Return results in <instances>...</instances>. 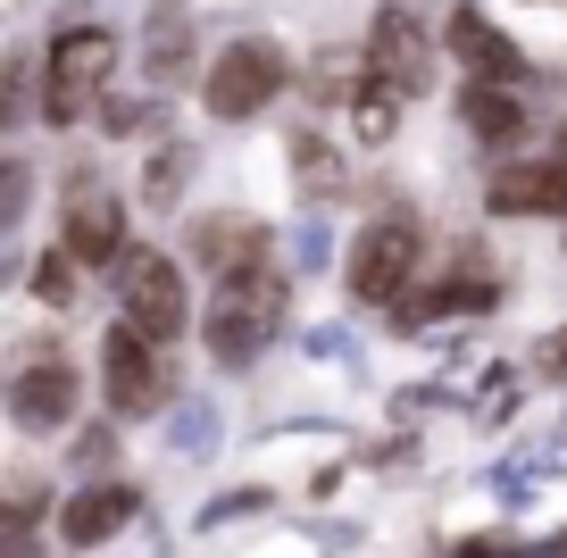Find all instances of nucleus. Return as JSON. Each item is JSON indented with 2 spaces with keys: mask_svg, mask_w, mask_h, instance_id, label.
I'll return each mask as SVG.
<instances>
[{
  "mask_svg": "<svg viewBox=\"0 0 567 558\" xmlns=\"http://www.w3.org/2000/svg\"><path fill=\"white\" fill-rule=\"evenodd\" d=\"M284 326V276L276 267H259V276H234V283H217V300H209V317H200V333H209V350L217 359H259L267 350V333Z\"/></svg>",
  "mask_w": 567,
  "mask_h": 558,
  "instance_id": "f257e3e1",
  "label": "nucleus"
},
{
  "mask_svg": "<svg viewBox=\"0 0 567 558\" xmlns=\"http://www.w3.org/2000/svg\"><path fill=\"white\" fill-rule=\"evenodd\" d=\"M109 68H117V34L109 25H68V34L51 42V117L68 125V117H84L92 101H101V84H109Z\"/></svg>",
  "mask_w": 567,
  "mask_h": 558,
  "instance_id": "f03ea898",
  "label": "nucleus"
},
{
  "mask_svg": "<svg viewBox=\"0 0 567 558\" xmlns=\"http://www.w3.org/2000/svg\"><path fill=\"white\" fill-rule=\"evenodd\" d=\"M276 92H284V51H276V42H234V51H217L200 101H209V117L234 125V117H259Z\"/></svg>",
  "mask_w": 567,
  "mask_h": 558,
  "instance_id": "7ed1b4c3",
  "label": "nucleus"
},
{
  "mask_svg": "<svg viewBox=\"0 0 567 558\" xmlns=\"http://www.w3.org/2000/svg\"><path fill=\"white\" fill-rule=\"evenodd\" d=\"M117 300H125V326L151 333V342H167V333H184V276L159 259V250H134V259L117 267Z\"/></svg>",
  "mask_w": 567,
  "mask_h": 558,
  "instance_id": "20e7f679",
  "label": "nucleus"
},
{
  "mask_svg": "<svg viewBox=\"0 0 567 558\" xmlns=\"http://www.w3.org/2000/svg\"><path fill=\"white\" fill-rule=\"evenodd\" d=\"M101 384H109V409H117V417L159 409V401H167V359H159V342H151V333H134V326H117V333L101 342Z\"/></svg>",
  "mask_w": 567,
  "mask_h": 558,
  "instance_id": "39448f33",
  "label": "nucleus"
},
{
  "mask_svg": "<svg viewBox=\"0 0 567 558\" xmlns=\"http://www.w3.org/2000/svg\"><path fill=\"white\" fill-rule=\"evenodd\" d=\"M409 267H417V226H409V217H375V226L359 234V250H351V292L375 300V309H392Z\"/></svg>",
  "mask_w": 567,
  "mask_h": 558,
  "instance_id": "423d86ee",
  "label": "nucleus"
},
{
  "mask_svg": "<svg viewBox=\"0 0 567 558\" xmlns=\"http://www.w3.org/2000/svg\"><path fill=\"white\" fill-rule=\"evenodd\" d=\"M425 68H434V51H425L417 18H409V9H384L375 34H368V92L409 101V92H425Z\"/></svg>",
  "mask_w": 567,
  "mask_h": 558,
  "instance_id": "0eeeda50",
  "label": "nucleus"
},
{
  "mask_svg": "<svg viewBox=\"0 0 567 558\" xmlns=\"http://www.w3.org/2000/svg\"><path fill=\"white\" fill-rule=\"evenodd\" d=\"M9 417H18L25 434H59V425L75 417V375H68V359L25 350V366L9 375Z\"/></svg>",
  "mask_w": 567,
  "mask_h": 558,
  "instance_id": "6e6552de",
  "label": "nucleus"
},
{
  "mask_svg": "<svg viewBox=\"0 0 567 558\" xmlns=\"http://www.w3.org/2000/svg\"><path fill=\"white\" fill-rule=\"evenodd\" d=\"M193 250H200V267H209L217 283L259 276V267H267V226H250V217H200Z\"/></svg>",
  "mask_w": 567,
  "mask_h": 558,
  "instance_id": "1a4fd4ad",
  "label": "nucleus"
},
{
  "mask_svg": "<svg viewBox=\"0 0 567 558\" xmlns=\"http://www.w3.org/2000/svg\"><path fill=\"white\" fill-rule=\"evenodd\" d=\"M59 250H68L75 267H101V259L125 267V209L109 193H75L68 200V242H59Z\"/></svg>",
  "mask_w": 567,
  "mask_h": 558,
  "instance_id": "9d476101",
  "label": "nucleus"
},
{
  "mask_svg": "<svg viewBox=\"0 0 567 558\" xmlns=\"http://www.w3.org/2000/svg\"><path fill=\"white\" fill-rule=\"evenodd\" d=\"M451 51H460L467 68L484 75V84H501V92L526 84V51H517V42L501 34L493 18H476V9H460V18H451Z\"/></svg>",
  "mask_w": 567,
  "mask_h": 558,
  "instance_id": "9b49d317",
  "label": "nucleus"
},
{
  "mask_svg": "<svg viewBox=\"0 0 567 558\" xmlns=\"http://www.w3.org/2000/svg\"><path fill=\"white\" fill-rule=\"evenodd\" d=\"M125 517H134V484H92V492H68V508H59V534H68L75 550H92V541H109Z\"/></svg>",
  "mask_w": 567,
  "mask_h": 558,
  "instance_id": "f8f14e48",
  "label": "nucleus"
},
{
  "mask_svg": "<svg viewBox=\"0 0 567 558\" xmlns=\"http://www.w3.org/2000/svg\"><path fill=\"white\" fill-rule=\"evenodd\" d=\"M493 209H567V158H550V167H509L493 175Z\"/></svg>",
  "mask_w": 567,
  "mask_h": 558,
  "instance_id": "ddd939ff",
  "label": "nucleus"
},
{
  "mask_svg": "<svg viewBox=\"0 0 567 558\" xmlns=\"http://www.w3.org/2000/svg\"><path fill=\"white\" fill-rule=\"evenodd\" d=\"M184 42H193V25H184V0H159V9H151V42H142V68H151V84H176V75H184Z\"/></svg>",
  "mask_w": 567,
  "mask_h": 558,
  "instance_id": "4468645a",
  "label": "nucleus"
},
{
  "mask_svg": "<svg viewBox=\"0 0 567 558\" xmlns=\"http://www.w3.org/2000/svg\"><path fill=\"white\" fill-rule=\"evenodd\" d=\"M493 283H484V276H451V283H434V300H409V309H401V326H425V317H484V309H493Z\"/></svg>",
  "mask_w": 567,
  "mask_h": 558,
  "instance_id": "2eb2a0df",
  "label": "nucleus"
},
{
  "mask_svg": "<svg viewBox=\"0 0 567 558\" xmlns=\"http://www.w3.org/2000/svg\"><path fill=\"white\" fill-rule=\"evenodd\" d=\"M467 125H476L484 142H517L526 134V101L501 84H467Z\"/></svg>",
  "mask_w": 567,
  "mask_h": 558,
  "instance_id": "dca6fc26",
  "label": "nucleus"
},
{
  "mask_svg": "<svg viewBox=\"0 0 567 558\" xmlns=\"http://www.w3.org/2000/svg\"><path fill=\"white\" fill-rule=\"evenodd\" d=\"M34 292L51 300V309H75V259H68V250H51V259L34 267Z\"/></svg>",
  "mask_w": 567,
  "mask_h": 558,
  "instance_id": "f3484780",
  "label": "nucleus"
},
{
  "mask_svg": "<svg viewBox=\"0 0 567 558\" xmlns=\"http://www.w3.org/2000/svg\"><path fill=\"white\" fill-rule=\"evenodd\" d=\"M292 158H301V184H309V193H326V184H334V151H326V142L318 134H301V142H292Z\"/></svg>",
  "mask_w": 567,
  "mask_h": 558,
  "instance_id": "a211bd4d",
  "label": "nucleus"
},
{
  "mask_svg": "<svg viewBox=\"0 0 567 558\" xmlns=\"http://www.w3.org/2000/svg\"><path fill=\"white\" fill-rule=\"evenodd\" d=\"M534 375H543V384H567V326L534 342Z\"/></svg>",
  "mask_w": 567,
  "mask_h": 558,
  "instance_id": "6ab92c4d",
  "label": "nucleus"
},
{
  "mask_svg": "<svg viewBox=\"0 0 567 558\" xmlns=\"http://www.w3.org/2000/svg\"><path fill=\"white\" fill-rule=\"evenodd\" d=\"M217 442V409H184L176 417V451H209Z\"/></svg>",
  "mask_w": 567,
  "mask_h": 558,
  "instance_id": "aec40b11",
  "label": "nucleus"
},
{
  "mask_svg": "<svg viewBox=\"0 0 567 558\" xmlns=\"http://www.w3.org/2000/svg\"><path fill=\"white\" fill-rule=\"evenodd\" d=\"M384 125H392V101H384V92H359V134H384Z\"/></svg>",
  "mask_w": 567,
  "mask_h": 558,
  "instance_id": "412c9836",
  "label": "nucleus"
},
{
  "mask_svg": "<svg viewBox=\"0 0 567 558\" xmlns=\"http://www.w3.org/2000/svg\"><path fill=\"white\" fill-rule=\"evenodd\" d=\"M184 158H193V151H167L159 167H151V200H167V193L184 184Z\"/></svg>",
  "mask_w": 567,
  "mask_h": 558,
  "instance_id": "4be33fe9",
  "label": "nucleus"
},
{
  "mask_svg": "<svg viewBox=\"0 0 567 558\" xmlns=\"http://www.w3.org/2000/svg\"><path fill=\"white\" fill-rule=\"evenodd\" d=\"M142 117H151V108H142V101H109V125H117V134H134Z\"/></svg>",
  "mask_w": 567,
  "mask_h": 558,
  "instance_id": "5701e85b",
  "label": "nucleus"
},
{
  "mask_svg": "<svg viewBox=\"0 0 567 558\" xmlns=\"http://www.w3.org/2000/svg\"><path fill=\"white\" fill-rule=\"evenodd\" d=\"M451 558H517L509 541H467V550H451Z\"/></svg>",
  "mask_w": 567,
  "mask_h": 558,
  "instance_id": "b1692460",
  "label": "nucleus"
},
{
  "mask_svg": "<svg viewBox=\"0 0 567 558\" xmlns=\"http://www.w3.org/2000/svg\"><path fill=\"white\" fill-rule=\"evenodd\" d=\"M550 558H567V541H559V550H550Z\"/></svg>",
  "mask_w": 567,
  "mask_h": 558,
  "instance_id": "393cba45",
  "label": "nucleus"
},
{
  "mask_svg": "<svg viewBox=\"0 0 567 558\" xmlns=\"http://www.w3.org/2000/svg\"><path fill=\"white\" fill-rule=\"evenodd\" d=\"M559 158H567V142H559Z\"/></svg>",
  "mask_w": 567,
  "mask_h": 558,
  "instance_id": "a878e982",
  "label": "nucleus"
}]
</instances>
